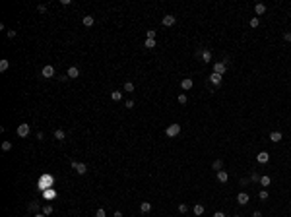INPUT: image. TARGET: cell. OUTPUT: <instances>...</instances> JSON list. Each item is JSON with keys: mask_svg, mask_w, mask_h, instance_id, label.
<instances>
[{"mask_svg": "<svg viewBox=\"0 0 291 217\" xmlns=\"http://www.w3.org/2000/svg\"><path fill=\"white\" fill-rule=\"evenodd\" d=\"M165 134H167V138L179 136V134H181V124H169V126H167V130H165Z\"/></svg>", "mask_w": 291, "mask_h": 217, "instance_id": "1", "label": "cell"}, {"mask_svg": "<svg viewBox=\"0 0 291 217\" xmlns=\"http://www.w3.org/2000/svg\"><path fill=\"white\" fill-rule=\"evenodd\" d=\"M72 169L76 171L78 174H85V173H88V165H85V163H80V161H72Z\"/></svg>", "mask_w": 291, "mask_h": 217, "instance_id": "2", "label": "cell"}, {"mask_svg": "<svg viewBox=\"0 0 291 217\" xmlns=\"http://www.w3.org/2000/svg\"><path fill=\"white\" fill-rule=\"evenodd\" d=\"M29 132H31L29 124H19L18 126V136L19 138H27V136H29Z\"/></svg>", "mask_w": 291, "mask_h": 217, "instance_id": "3", "label": "cell"}, {"mask_svg": "<svg viewBox=\"0 0 291 217\" xmlns=\"http://www.w3.org/2000/svg\"><path fill=\"white\" fill-rule=\"evenodd\" d=\"M41 76H43V78H55V66H51V64L43 66V70H41Z\"/></svg>", "mask_w": 291, "mask_h": 217, "instance_id": "4", "label": "cell"}, {"mask_svg": "<svg viewBox=\"0 0 291 217\" xmlns=\"http://www.w3.org/2000/svg\"><path fill=\"white\" fill-rule=\"evenodd\" d=\"M175 22H177V18H175V16H171V14L163 16V19H161V23H163L165 27H171V25H175Z\"/></svg>", "mask_w": 291, "mask_h": 217, "instance_id": "5", "label": "cell"}, {"mask_svg": "<svg viewBox=\"0 0 291 217\" xmlns=\"http://www.w3.org/2000/svg\"><path fill=\"white\" fill-rule=\"evenodd\" d=\"M225 70H227V62H225V60H223V62H215L214 64V72L215 74H221V76H223Z\"/></svg>", "mask_w": 291, "mask_h": 217, "instance_id": "6", "label": "cell"}, {"mask_svg": "<svg viewBox=\"0 0 291 217\" xmlns=\"http://www.w3.org/2000/svg\"><path fill=\"white\" fill-rule=\"evenodd\" d=\"M256 161L262 163V165H264V163H268L270 161V153H268V151H260V153L256 155Z\"/></svg>", "mask_w": 291, "mask_h": 217, "instance_id": "7", "label": "cell"}, {"mask_svg": "<svg viewBox=\"0 0 291 217\" xmlns=\"http://www.w3.org/2000/svg\"><path fill=\"white\" fill-rule=\"evenodd\" d=\"M192 85H194V81H192L190 78H183V80H181V87L184 89V91H188V89H192Z\"/></svg>", "mask_w": 291, "mask_h": 217, "instance_id": "8", "label": "cell"}, {"mask_svg": "<svg viewBox=\"0 0 291 217\" xmlns=\"http://www.w3.org/2000/svg\"><path fill=\"white\" fill-rule=\"evenodd\" d=\"M210 81L214 85H219L221 81H223V76H221V74H215V72H212V76H210Z\"/></svg>", "mask_w": 291, "mask_h": 217, "instance_id": "9", "label": "cell"}, {"mask_svg": "<svg viewBox=\"0 0 291 217\" xmlns=\"http://www.w3.org/2000/svg\"><path fill=\"white\" fill-rule=\"evenodd\" d=\"M248 200H251V198H248V194H247V192H241V194L237 196V202H239L241 206H247V204H248Z\"/></svg>", "mask_w": 291, "mask_h": 217, "instance_id": "10", "label": "cell"}, {"mask_svg": "<svg viewBox=\"0 0 291 217\" xmlns=\"http://www.w3.org/2000/svg\"><path fill=\"white\" fill-rule=\"evenodd\" d=\"M66 76L72 78V80H76V78L80 76V70H78L76 66H70V68H68V72H66Z\"/></svg>", "mask_w": 291, "mask_h": 217, "instance_id": "11", "label": "cell"}, {"mask_svg": "<svg viewBox=\"0 0 291 217\" xmlns=\"http://www.w3.org/2000/svg\"><path fill=\"white\" fill-rule=\"evenodd\" d=\"M200 58H202L204 62H212V52L208 51V48H204V51L200 52Z\"/></svg>", "mask_w": 291, "mask_h": 217, "instance_id": "12", "label": "cell"}, {"mask_svg": "<svg viewBox=\"0 0 291 217\" xmlns=\"http://www.w3.org/2000/svg\"><path fill=\"white\" fill-rule=\"evenodd\" d=\"M218 180L219 182H227L229 180V173L227 171H218Z\"/></svg>", "mask_w": 291, "mask_h": 217, "instance_id": "13", "label": "cell"}, {"mask_svg": "<svg viewBox=\"0 0 291 217\" xmlns=\"http://www.w3.org/2000/svg\"><path fill=\"white\" fill-rule=\"evenodd\" d=\"M55 138H56V140H58V142H64V140H66V132H64V130H55Z\"/></svg>", "mask_w": 291, "mask_h": 217, "instance_id": "14", "label": "cell"}, {"mask_svg": "<svg viewBox=\"0 0 291 217\" xmlns=\"http://www.w3.org/2000/svg\"><path fill=\"white\" fill-rule=\"evenodd\" d=\"M281 132H270V140L274 142V144H278V142H281Z\"/></svg>", "mask_w": 291, "mask_h": 217, "instance_id": "15", "label": "cell"}, {"mask_svg": "<svg viewBox=\"0 0 291 217\" xmlns=\"http://www.w3.org/2000/svg\"><path fill=\"white\" fill-rule=\"evenodd\" d=\"M254 12H256V16H262L266 12V4H262V2H258L256 6H254Z\"/></svg>", "mask_w": 291, "mask_h": 217, "instance_id": "16", "label": "cell"}, {"mask_svg": "<svg viewBox=\"0 0 291 217\" xmlns=\"http://www.w3.org/2000/svg\"><path fill=\"white\" fill-rule=\"evenodd\" d=\"M212 169L214 171H223V161H221V159H215V161L212 163Z\"/></svg>", "mask_w": 291, "mask_h": 217, "instance_id": "17", "label": "cell"}, {"mask_svg": "<svg viewBox=\"0 0 291 217\" xmlns=\"http://www.w3.org/2000/svg\"><path fill=\"white\" fill-rule=\"evenodd\" d=\"M8 68H10V60H8V58H2V60H0V72H6Z\"/></svg>", "mask_w": 291, "mask_h": 217, "instance_id": "18", "label": "cell"}, {"mask_svg": "<svg viewBox=\"0 0 291 217\" xmlns=\"http://www.w3.org/2000/svg\"><path fill=\"white\" fill-rule=\"evenodd\" d=\"M93 23H95V19H93V16H84V25H85V27H91Z\"/></svg>", "mask_w": 291, "mask_h": 217, "instance_id": "19", "label": "cell"}, {"mask_svg": "<svg viewBox=\"0 0 291 217\" xmlns=\"http://www.w3.org/2000/svg\"><path fill=\"white\" fill-rule=\"evenodd\" d=\"M39 207H41L39 202H31L29 206H27V210H29V211H35V213H39Z\"/></svg>", "mask_w": 291, "mask_h": 217, "instance_id": "20", "label": "cell"}, {"mask_svg": "<svg viewBox=\"0 0 291 217\" xmlns=\"http://www.w3.org/2000/svg\"><path fill=\"white\" fill-rule=\"evenodd\" d=\"M140 211H142V213H147V211H151V204H150V202H142Z\"/></svg>", "mask_w": 291, "mask_h": 217, "instance_id": "21", "label": "cell"}, {"mask_svg": "<svg viewBox=\"0 0 291 217\" xmlns=\"http://www.w3.org/2000/svg\"><path fill=\"white\" fill-rule=\"evenodd\" d=\"M41 211H43L45 215H51L52 213V206H51V204H45V206L41 207Z\"/></svg>", "mask_w": 291, "mask_h": 217, "instance_id": "22", "label": "cell"}, {"mask_svg": "<svg viewBox=\"0 0 291 217\" xmlns=\"http://www.w3.org/2000/svg\"><path fill=\"white\" fill-rule=\"evenodd\" d=\"M192 211H194V215H202L204 213V206H202V204H196Z\"/></svg>", "mask_w": 291, "mask_h": 217, "instance_id": "23", "label": "cell"}, {"mask_svg": "<svg viewBox=\"0 0 291 217\" xmlns=\"http://www.w3.org/2000/svg\"><path fill=\"white\" fill-rule=\"evenodd\" d=\"M124 91L126 93H132L134 91V84H132V81H126V84H124Z\"/></svg>", "mask_w": 291, "mask_h": 217, "instance_id": "24", "label": "cell"}, {"mask_svg": "<svg viewBox=\"0 0 291 217\" xmlns=\"http://www.w3.org/2000/svg\"><path fill=\"white\" fill-rule=\"evenodd\" d=\"M111 99H113V101H120L122 99V93L120 91H113V93H111Z\"/></svg>", "mask_w": 291, "mask_h": 217, "instance_id": "25", "label": "cell"}, {"mask_svg": "<svg viewBox=\"0 0 291 217\" xmlns=\"http://www.w3.org/2000/svg\"><path fill=\"white\" fill-rule=\"evenodd\" d=\"M270 182H272L270 177H260V184H262V186H270Z\"/></svg>", "mask_w": 291, "mask_h": 217, "instance_id": "26", "label": "cell"}, {"mask_svg": "<svg viewBox=\"0 0 291 217\" xmlns=\"http://www.w3.org/2000/svg\"><path fill=\"white\" fill-rule=\"evenodd\" d=\"M144 47H146V48H153V47H155V39H146Z\"/></svg>", "mask_w": 291, "mask_h": 217, "instance_id": "27", "label": "cell"}, {"mask_svg": "<svg viewBox=\"0 0 291 217\" xmlns=\"http://www.w3.org/2000/svg\"><path fill=\"white\" fill-rule=\"evenodd\" d=\"M251 180L252 182H260V174H258L256 171H252V173H251Z\"/></svg>", "mask_w": 291, "mask_h": 217, "instance_id": "28", "label": "cell"}, {"mask_svg": "<svg viewBox=\"0 0 291 217\" xmlns=\"http://www.w3.org/2000/svg\"><path fill=\"white\" fill-rule=\"evenodd\" d=\"M258 25H260V18L256 16V18H252V19H251V27H258Z\"/></svg>", "mask_w": 291, "mask_h": 217, "instance_id": "29", "label": "cell"}, {"mask_svg": "<svg viewBox=\"0 0 291 217\" xmlns=\"http://www.w3.org/2000/svg\"><path fill=\"white\" fill-rule=\"evenodd\" d=\"M12 149V142H2V151H10Z\"/></svg>", "mask_w": 291, "mask_h": 217, "instance_id": "30", "label": "cell"}, {"mask_svg": "<svg viewBox=\"0 0 291 217\" xmlns=\"http://www.w3.org/2000/svg\"><path fill=\"white\" fill-rule=\"evenodd\" d=\"M186 101H188V97L184 95V93H181V95H179V103H181V105H186Z\"/></svg>", "mask_w": 291, "mask_h": 217, "instance_id": "31", "label": "cell"}, {"mask_svg": "<svg viewBox=\"0 0 291 217\" xmlns=\"http://www.w3.org/2000/svg\"><path fill=\"white\" fill-rule=\"evenodd\" d=\"M258 198H260V200H268V192H266V190H260V192H258Z\"/></svg>", "mask_w": 291, "mask_h": 217, "instance_id": "32", "label": "cell"}, {"mask_svg": "<svg viewBox=\"0 0 291 217\" xmlns=\"http://www.w3.org/2000/svg\"><path fill=\"white\" fill-rule=\"evenodd\" d=\"M179 211H181V213H186V211H188V206H186V204H179Z\"/></svg>", "mask_w": 291, "mask_h": 217, "instance_id": "33", "label": "cell"}, {"mask_svg": "<svg viewBox=\"0 0 291 217\" xmlns=\"http://www.w3.org/2000/svg\"><path fill=\"white\" fill-rule=\"evenodd\" d=\"M146 39H155V31H153V29H150V31L146 33Z\"/></svg>", "mask_w": 291, "mask_h": 217, "instance_id": "34", "label": "cell"}, {"mask_svg": "<svg viewBox=\"0 0 291 217\" xmlns=\"http://www.w3.org/2000/svg\"><path fill=\"white\" fill-rule=\"evenodd\" d=\"M95 217H105V210H103V207H99V210L95 211Z\"/></svg>", "mask_w": 291, "mask_h": 217, "instance_id": "35", "label": "cell"}, {"mask_svg": "<svg viewBox=\"0 0 291 217\" xmlns=\"http://www.w3.org/2000/svg\"><path fill=\"white\" fill-rule=\"evenodd\" d=\"M124 105H126V109H132V107H134V101H132V99H128Z\"/></svg>", "mask_w": 291, "mask_h": 217, "instance_id": "36", "label": "cell"}, {"mask_svg": "<svg viewBox=\"0 0 291 217\" xmlns=\"http://www.w3.org/2000/svg\"><path fill=\"white\" fill-rule=\"evenodd\" d=\"M6 35L10 37V39H14V37H16V31H14V29H10V31H6Z\"/></svg>", "mask_w": 291, "mask_h": 217, "instance_id": "37", "label": "cell"}, {"mask_svg": "<svg viewBox=\"0 0 291 217\" xmlns=\"http://www.w3.org/2000/svg\"><path fill=\"white\" fill-rule=\"evenodd\" d=\"M239 184H241V186H247V184H248V178H241Z\"/></svg>", "mask_w": 291, "mask_h": 217, "instance_id": "38", "label": "cell"}, {"mask_svg": "<svg viewBox=\"0 0 291 217\" xmlns=\"http://www.w3.org/2000/svg\"><path fill=\"white\" fill-rule=\"evenodd\" d=\"M37 10H39V12H47V6H45V4H41V6H37Z\"/></svg>", "mask_w": 291, "mask_h": 217, "instance_id": "39", "label": "cell"}, {"mask_svg": "<svg viewBox=\"0 0 291 217\" xmlns=\"http://www.w3.org/2000/svg\"><path fill=\"white\" fill-rule=\"evenodd\" d=\"M284 39H285V41H291V31H287V33H284Z\"/></svg>", "mask_w": 291, "mask_h": 217, "instance_id": "40", "label": "cell"}, {"mask_svg": "<svg viewBox=\"0 0 291 217\" xmlns=\"http://www.w3.org/2000/svg\"><path fill=\"white\" fill-rule=\"evenodd\" d=\"M214 217H225V213H223V211H215Z\"/></svg>", "mask_w": 291, "mask_h": 217, "instance_id": "41", "label": "cell"}, {"mask_svg": "<svg viewBox=\"0 0 291 217\" xmlns=\"http://www.w3.org/2000/svg\"><path fill=\"white\" fill-rule=\"evenodd\" d=\"M252 217H262V213H260V211H254V213H252Z\"/></svg>", "mask_w": 291, "mask_h": 217, "instance_id": "42", "label": "cell"}, {"mask_svg": "<svg viewBox=\"0 0 291 217\" xmlns=\"http://www.w3.org/2000/svg\"><path fill=\"white\" fill-rule=\"evenodd\" d=\"M33 217H45V213H43V211H39V213H35Z\"/></svg>", "mask_w": 291, "mask_h": 217, "instance_id": "43", "label": "cell"}, {"mask_svg": "<svg viewBox=\"0 0 291 217\" xmlns=\"http://www.w3.org/2000/svg\"><path fill=\"white\" fill-rule=\"evenodd\" d=\"M114 217H122V211H114Z\"/></svg>", "mask_w": 291, "mask_h": 217, "instance_id": "44", "label": "cell"}, {"mask_svg": "<svg viewBox=\"0 0 291 217\" xmlns=\"http://www.w3.org/2000/svg\"><path fill=\"white\" fill-rule=\"evenodd\" d=\"M233 217H241V215H233Z\"/></svg>", "mask_w": 291, "mask_h": 217, "instance_id": "45", "label": "cell"}]
</instances>
